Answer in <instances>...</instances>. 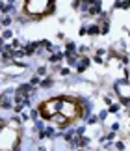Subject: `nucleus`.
Returning a JSON list of instances; mask_svg holds the SVG:
<instances>
[{"instance_id": "obj_13", "label": "nucleus", "mask_w": 130, "mask_h": 151, "mask_svg": "<svg viewBox=\"0 0 130 151\" xmlns=\"http://www.w3.org/2000/svg\"><path fill=\"white\" fill-rule=\"evenodd\" d=\"M59 75H62V77H69V75H71V69H69V67H62V69H59Z\"/></svg>"}, {"instance_id": "obj_19", "label": "nucleus", "mask_w": 130, "mask_h": 151, "mask_svg": "<svg viewBox=\"0 0 130 151\" xmlns=\"http://www.w3.org/2000/svg\"><path fill=\"white\" fill-rule=\"evenodd\" d=\"M4 6H6V4H4L2 0H0V11H2V9H4Z\"/></svg>"}, {"instance_id": "obj_16", "label": "nucleus", "mask_w": 130, "mask_h": 151, "mask_svg": "<svg viewBox=\"0 0 130 151\" xmlns=\"http://www.w3.org/2000/svg\"><path fill=\"white\" fill-rule=\"evenodd\" d=\"M115 147L119 151H124V142H115Z\"/></svg>"}, {"instance_id": "obj_17", "label": "nucleus", "mask_w": 130, "mask_h": 151, "mask_svg": "<svg viewBox=\"0 0 130 151\" xmlns=\"http://www.w3.org/2000/svg\"><path fill=\"white\" fill-rule=\"evenodd\" d=\"M93 60H95V64H104V60H102L101 56H95Z\"/></svg>"}, {"instance_id": "obj_9", "label": "nucleus", "mask_w": 130, "mask_h": 151, "mask_svg": "<svg viewBox=\"0 0 130 151\" xmlns=\"http://www.w3.org/2000/svg\"><path fill=\"white\" fill-rule=\"evenodd\" d=\"M99 121H101V119H99V116H89V118H87V125H97Z\"/></svg>"}, {"instance_id": "obj_12", "label": "nucleus", "mask_w": 130, "mask_h": 151, "mask_svg": "<svg viewBox=\"0 0 130 151\" xmlns=\"http://www.w3.org/2000/svg\"><path fill=\"white\" fill-rule=\"evenodd\" d=\"M30 84H32V86H37V84H41V77H37V75H34V77L30 78Z\"/></svg>"}, {"instance_id": "obj_10", "label": "nucleus", "mask_w": 130, "mask_h": 151, "mask_svg": "<svg viewBox=\"0 0 130 151\" xmlns=\"http://www.w3.org/2000/svg\"><path fill=\"white\" fill-rule=\"evenodd\" d=\"M52 84H54L52 78H45V80H41V88H50Z\"/></svg>"}, {"instance_id": "obj_14", "label": "nucleus", "mask_w": 130, "mask_h": 151, "mask_svg": "<svg viewBox=\"0 0 130 151\" xmlns=\"http://www.w3.org/2000/svg\"><path fill=\"white\" fill-rule=\"evenodd\" d=\"M108 114H110V112H108V110H102V112H101V114H99V119H101V121H104V119H106V118H108Z\"/></svg>"}, {"instance_id": "obj_8", "label": "nucleus", "mask_w": 130, "mask_h": 151, "mask_svg": "<svg viewBox=\"0 0 130 151\" xmlns=\"http://www.w3.org/2000/svg\"><path fill=\"white\" fill-rule=\"evenodd\" d=\"M119 108H121V104H117V103H112V104L108 107V112L115 114V112H119Z\"/></svg>"}, {"instance_id": "obj_6", "label": "nucleus", "mask_w": 130, "mask_h": 151, "mask_svg": "<svg viewBox=\"0 0 130 151\" xmlns=\"http://www.w3.org/2000/svg\"><path fill=\"white\" fill-rule=\"evenodd\" d=\"M65 52H78L76 45H74L73 41H67V43H65Z\"/></svg>"}, {"instance_id": "obj_5", "label": "nucleus", "mask_w": 130, "mask_h": 151, "mask_svg": "<svg viewBox=\"0 0 130 151\" xmlns=\"http://www.w3.org/2000/svg\"><path fill=\"white\" fill-rule=\"evenodd\" d=\"M11 23H13V19L9 17V15H4V17L0 19V26H9Z\"/></svg>"}, {"instance_id": "obj_15", "label": "nucleus", "mask_w": 130, "mask_h": 151, "mask_svg": "<svg viewBox=\"0 0 130 151\" xmlns=\"http://www.w3.org/2000/svg\"><path fill=\"white\" fill-rule=\"evenodd\" d=\"M87 34V26H80V30H78V36H86Z\"/></svg>"}, {"instance_id": "obj_1", "label": "nucleus", "mask_w": 130, "mask_h": 151, "mask_svg": "<svg viewBox=\"0 0 130 151\" xmlns=\"http://www.w3.org/2000/svg\"><path fill=\"white\" fill-rule=\"evenodd\" d=\"M24 11L30 15H47L54 11V0H26Z\"/></svg>"}, {"instance_id": "obj_3", "label": "nucleus", "mask_w": 130, "mask_h": 151, "mask_svg": "<svg viewBox=\"0 0 130 151\" xmlns=\"http://www.w3.org/2000/svg\"><path fill=\"white\" fill-rule=\"evenodd\" d=\"M87 34L89 36H101V26H99V24H89L87 26Z\"/></svg>"}, {"instance_id": "obj_18", "label": "nucleus", "mask_w": 130, "mask_h": 151, "mask_svg": "<svg viewBox=\"0 0 130 151\" xmlns=\"http://www.w3.org/2000/svg\"><path fill=\"white\" fill-rule=\"evenodd\" d=\"M21 119H22V121H26V119H28V114L22 112V114H21Z\"/></svg>"}, {"instance_id": "obj_2", "label": "nucleus", "mask_w": 130, "mask_h": 151, "mask_svg": "<svg viewBox=\"0 0 130 151\" xmlns=\"http://www.w3.org/2000/svg\"><path fill=\"white\" fill-rule=\"evenodd\" d=\"M89 64H91V60H89L87 56H80L78 65H76V71H78V73H84V71L89 67Z\"/></svg>"}, {"instance_id": "obj_20", "label": "nucleus", "mask_w": 130, "mask_h": 151, "mask_svg": "<svg viewBox=\"0 0 130 151\" xmlns=\"http://www.w3.org/2000/svg\"><path fill=\"white\" fill-rule=\"evenodd\" d=\"M6 4H11V6H13V4H15V0H6Z\"/></svg>"}, {"instance_id": "obj_11", "label": "nucleus", "mask_w": 130, "mask_h": 151, "mask_svg": "<svg viewBox=\"0 0 130 151\" xmlns=\"http://www.w3.org/2000/svg\"><path fill=\"white\" fill-rule=\"evenodd\" d=\"M36 75H37V77H45V75H47V67H45V65L37 67V69H36Z\"/></svg>"}, {"instance_id": "obj_4", "label": "nucleus", "mask_w": 130, "mask_h": 151, "mask_svg": "<svg viewBox=\"0 0 130 151\" xmlns=\"http://www.w3.org/2000/svg\"><path fill=\"white\" fill-rule=\"evenodd\" d=\"M63 58H65L63 52H54V54H50V56H48V62H50V64H59Z\"/></svg>"}, {"instance_id": "obj_7", "label": "nucleus", "mask_w": 130, "mask_h": 151, "mask_svg": "<svg viewBox=\"0 0 130 151\" xmlns=\"http://www.w3.org/2000/svg\"><path fill=\"white\" fill-rule=\"evenodd\" d=\"M0 37H2L4 41H8V39H11V37H13V30L6 28V30H4V32H2V36H0Z\"/></svg>"}]
</instances>
